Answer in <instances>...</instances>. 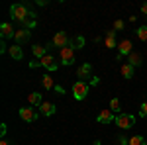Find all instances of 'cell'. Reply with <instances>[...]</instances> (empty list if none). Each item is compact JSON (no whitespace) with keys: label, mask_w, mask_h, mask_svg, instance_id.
Wrapping results in <instances>:
<instances>
[{"label":"cell","mask_w":147,"mask_h":145,"mask_svg":"<svg viewBox=\"0 0 147 145\" xmlns=\"http://www.w3.org/2000/svg\"><path fill=\"white\" fill-rule=\"evenodd\" d=\"M10 14H12V18H14L16 22L24 24V26H28V28H34L35 26V22H28V18L34 16V14H30V10H28L26 4H12L10 6Z\"/></svg>","instance_id":"obj_1"},{"label":"cell","mask_w":147,"mask_h":145,"mask_svg":"<svg viewBox=\"0 0 147 145\" xmlns=\"http://www.w3.org/2000/svg\"><path fill=\"white\" fill-rule=\"evenodd\" d=\"M30 67H43V69H47L49 73H53V71H57V69H59V65H57L55 57L47 53L43 59H39V61H32V63H30Z\"/></svg>","instance_id":"obj_2"},{"label":"cell","mask_w":147,"mask_h":145,"mask_svg":"<svg viewBox=\"0 0 147 145\" xmlns=\"http://www.w3.org/2000/svg\"><path fill=\"white\" fill-rule=\"evenodd\" d=\"M88 90H90V86H88L86 80H77L73 84V96H75V100H79V102L84 100L86 94H88Z\"/></svg>","instance_id":"obj_3"},{"label":"cell","mask_w":147,"mask_h":145,"mask_svg":"<svg viewBox=\"0 0 147 145\" xmlns=\"http://www.w3.org/2000/svg\"><path fill=\"white\" fill-rule=\"evenodd\" d=\"M75 45L71 43L63 49H59V59H61V65H73L75 63Z\"/></svg>","instance_id":"obj_4"},{"label":"cell","mask_w":147,"mask_h":145,"mask_svg":"<svg viewBox=\"0 0 147 145\" xmlns=\"http://www.w3.org/2000/svg\"><path fill=\"white\" fill-rule=\"evenodd\" d=\"M116 123H118V127H122V129H129V127L136 123V116H131V114H118V116H116Z\"/></svg>","instance_id":"obj_5"},{"label":"cell","mask_w":147,"mask_h":145,"mask_svg":"<svg viewBox=\"0 0 147 145\" xmlns=\"http://www.w3.org/2000/svg\"><path fill=\"white\" fill-rule=\"evenodd\" d=\"M67 45H71V39H69V35L65 34V32H57L55 35H53V39H51V45L49 47H67Z\"/></svg>","instance_id":"obj_6"},{"label":"cell","mask_w":147,"mask_h":145,"mask_svg":"<svg viewBox=\"0 0 147 145\" xmlns=\"http://www.w3.org/2000/svg\"><path fill=\"white\" fill-rule=\"evenodd\" d=\"M18 114H20V118H22L24 122H35V120H37V116H39V114L35 112L34 106H30V108H26V106H24V108L18 110Z\"/></svg>","instance_id":"obj_7"},{"label":"cell","mask_w":147,"mask_h":145,"mask_svg":"<svg viewBox=\"0 0 147 145\" xmlns=\"http://www.w3.org/2000/svg\"><path fill=\"white\" fill-rule=\"evenodd\" d=\"M118 61H122V57L124 55H129L131 53V41L129 39H122L120 43H118Z\"/></svg>","instance_id":"obj_8"},{"label":"cell","mask_w":147,"mask_h":145,"mask_svg":"<svg viewBox=\"0 0 147 145\" xmlns=\"http://www.w3.org/2000/svg\"><path fill=\"white\" fill-rule=\"evenodd\" d=\"M30 35H32L30 28H22V30H16L14 41H16V45H20V43H24V41H28V39H30Z\"/></svg>","instance_id":"obj_9"},{"label":"cell","mask_w":147,"mask_h":145,"mask_svg":"<svg viewBox=\"0 0 147 145\" xmlns=\"http://www.w3.org/2000/svg\"><path fill=\"white\" fill-rule=\"evenodd\" d=\"M0 32H2V39H14V35H16V30L8 22H4L0 26Z\"/></svg>","instance_id":"obj_10"},{"label":"cell","mask_w":147,"mask_h":145,"mask_svg":"<svg viewBox=\"0 0 147 145\" xmlns=\"http://www.w3.org/2000/svg\"><path fill=\"white\" fill-rule=\"evenodd\" d=\"M100 123H110V122H116V116H114L112 110H100L98 118H96Z\"/></svg>","instance_id":"obj_11"},{"label":"cell","mask_w":147,"mask_h":145,"mask_svg":"<svg viewBox=\"0 0 147 145\" xmlns=\"http://www.w3.org/2000/svg\"><path fill=\"white\" fill-rule=\"evenodd\" d=\"M90 73H92V65L90 63H82V65L77 69V77H79L80 80H84L86 77H90Z\"/></svg>","instance_id":"obj_12"},{"label":"cell","mask_w":147,"mask_h":145,"mask_svg":"<svg viewBox=\"0 0 147 145\" xmlns=\"http://www.w3.org/2000/svg\"><path fill=\"white\" fill-rule=\"evenodd\" d=\"M37 110L41 112L43 116H53L57 108H55V104H53V102H43V104H41V106H39Z\"/></svg>","instance_id":"obj_13"},{"label":"cell","mask_w":147,"mask_h":145,"mask_svg":"<svg viewBox=\"0 0 147 145\" xmlns=\"http://www.w3.org/2000/svg\"><path fill=\"white\" fill-rule=\"evenodd\" d=\"M28 102H30L34 108H39V106L43 104V98H41L39 92H32V94H28Z\"/></svg>","instance_id":"obj_14"},{"label":"cell","mask_w":147,"mask_h":145,"mask_svg":"<svg viewBox=\"0 0 147 145\" xmlns=\"http://www.w3.org/2000/svg\"><path fill=\"white\" fill-rule=\"evenodd\" d=\"M8 53H10L12 59H18V61H22L24 59V51H22V47L20 45H12V47H8Z\"/></svg>","instance_id":"obj_15"},{"label":"cell","mask_w":147,"mask_h":145,"mask_svg":"<svg viewBox=\"0 0 147 145\" xmlns=\"http://www.w3.org/2000/svg\"><path fill=\"white\" fill-rule=\"evenodd\" d=\"M104 43H106V49H114V47H118V45H116V32H106V39H104Z\"/></svg>","instance_id":"obj_16"},{"label":"cell","mask_w":147,"mask_h":145,"mask_svg":"<svg viewBox=\"0 0 147 145\" xmlns=\"http://www.w3.org/2000/svg\"><path fill=\"white\" fill-rule=\"evenodd\" d=\"M134 71H136L134 65L124 63V65H122V77H124V78H134Z\"/></svg>","instance_id":"obj_17"},{"label":"cell","mask_w":147,"mask_h":145,"mask_svg":"<svg viewBox=\"0 0 147 145\" xmlns=\"http://www.w3.org/2000/svg\"><path fill=\"white\" fill-rule=\"evenodd\" d=\"M127 63L134 65V67H139V65H141V55L136 53V51H131V53L127 55Z\"/></svg>","instance_id":"obj_18"},{"label":"cell","mask_w":147,"mask_h":145,"mask_svg":"<svg viewBox=\"0 0 147 145\" xmlns=\"http://www.w3.org/2000/svg\"><path fill=\"white\" fill-rule=\"evenodd\" d=\"M41 84H43V88H45V90H55V84H53L51 75H43V77H41Z\"/></svg>","instance_id":"obj_19"},{"label":"cell","mask_w":147,"mask_h":145,"mask_svg":"<svg viewBox=\"0 0 147 145\" xmlns=\"http://www.w3.org/2000/svg\"><path fill=\"white\" fill-rule=\"evenodd\" d=\"M32 51H34V55L37 57V59H43V57L47 55V51H45V47H43V45H34V47H32Z\"/></svg>","instance_id":"obj_20"},{"label":"cell","mask_w":147,"mask_h":145,"mask_svg":"<svg viewBox=\"0 0 147 145\" xmlns=\"http://www.w3.org/2000/svg\"><path fill=\"white\" fill-rule=\"evenodd\" d=\"M137 39H141V41H147V26H141V28H137Z\"/></svg>","instance_id":"obj_21"},{"label":"cell","mask_w":147,"mask_h":145,"mask_svg":"<svg viewBox=\"0 0 147 145\" xmlns=\"http://www.w3.org/2000/svg\"><path fill=\"white\" fill-rule=\"evenodd\" d=\"M110 110L122 114V106H120V100H118V98H112V100H110Z\"/></svg>","instance_id":"obj_22"},{"label":"cell","mask_w":147,"mask_h":145,"mask_svg":"<svg viewBox=\"0 0 147 145\" xmlns=\"http://www.w3.org/2000/svg\"><path fill=\"white\" fill-rule=\"evenodd\" d=\"M127 145H147V143H145V139H143L141 135H134V137L129 139V143H127Z\"/></svg>","instance_id":"obj_23"},{"label":"cell","mask_w":147,"mask_h":145,"mask_svg":"<svg viewBox=\"0 0 147 145\" xmlns=\"http://www.w3.org/2000/svg\"><path fill=\"white\" fill-rule=\"evenodd\" d=\"M120 30H124V22L122 20H116L114 22V32H120Z\"/></svg>","instance_id":"obj_24"},{"label":"cell","mask_w":147,"mask_h":145,"mask_svg":"<svg viewBox=\"0 0 147 145\" xmlns=\"http://www.w3.org/2000/svg\"><path fill=\"white\" fill-rule=\"evenodd\" d=\"M139 116L141 118H147V100L141 104V110H139Z\"/></svg>","instance_id":"obj_25"},{"label":"cell","mask_w":147,"mask_h":145,"mask_svg":"<svg viewBox=\"0 0 147 145\" xmlns=\"http://www.w3.org/2000/svg\"><path fill=\"white\" fill-rule=\"evenodd\" d=\"M0 51H2V53L8 51V47H6V41H4V39H2V43H0Z\"/></svg>","instance_id":"obj_26"},{"label":"cell","mask_w":147,"mask_h":145,"mask_svg":"<svg viewBox=\"0 0 147 145\" xmlns=\"http://www.w3.org/2000/svg\"><path fill=\"white\" fill-rule=\"evenodd\" d=\"M0 135H2V137L6 135V123H0Z\"/></svg>","instance_id":"obj_27"},{"label":"cell","mask_w":147,"mask_h":145,"mask_svg":"<svg viewBox=\"0 0 147 145\" xmlns=\"http://www.w3.org/2000/svg\"><path fill=\"white\" fill-rule=\"evenodd\" d=\"M55 92H57V94H63L65 90H63V86H55Z\"/></svg>","instance_id":"obj_28"},{"label":"cell","mask_w":147,"mask_h":145,"mask_svg":"<svg viewBox=\"0 0 147 145\" xmlns=\"http://www.w3.org/2000/svg\"><path fill=\"white\" fill-rule=\"evenodd\" d=\"M141 12H143V14L147 16V2H145V4H141Z\"/></svg>","instance_id":"obj_29"},{"label":"cell","mask_w":147,"mask_h":145,"mask_svg":"<svg viewBox=\"0 0 147 145\" xmlns=\"http://www.w3.org/2000/svg\"><path fill=\"white\" fill-rule=\"evenodd\" d=\"M0 145H12V143H8L6 139H2V141H0Z\"/></svg>","instance_id":"obj_30"},{"label":"cell","mask_w":147,"mask_h":145,"mask_svg":"<svg viewBox=\"0 0 147 145\" xmlns=\"http://www.w3.org/2000/svg\"><path fill=\"white\" fill-rule=\"evenodd\" d=\"M94 145H100V141H94Z\"/></svg>","instance_id":"obj_31"}]
</instances>
